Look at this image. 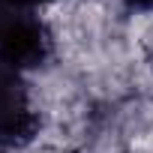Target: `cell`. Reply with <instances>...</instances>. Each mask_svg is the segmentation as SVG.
<instances>
[{"label":"cell","mask_w":153,"mask_h":153,"mask_svg":"<svg viewBox=\"0 0 153 153\" xmlns=\"http://www.w3.org/2000/svg\"><path fill=\"white\" fill-rule=\"evenodd\" d=\"M51 30L36 6L0 0V63L18 72L39 69L51 57Z\"/></svg>","instance_id":"obj_1"},{"label":"cell","mask_w":153,"mask_h":153,"mask_svg":"<svg viewBox=\"0 0 153 153\" xmlns=\"http://www.w3.org/2000/svg\"><path fill=\"white\" fill-rule=\"evenodd\" d=\"M132 3H138V6H153V0H132Z\"/></svg>","instance_id":"obj_4"},{"label":"cell","mask_w":153,"mask_h":153,"mask_svg":"<svg viewBox=\"0 0 153 153\" xmlns=\"http://www.w3.org/2000/svg\"><path fill=\"white\" fill-rule=\"evenodd\" d=\"M18 3H27V6H36V9H39L42 3H48V0H18Z\"/></svg>","instance_id":"obj_3"},{"label":"cell","mask_w":153,"mask_h":153,"mask_svg":"<svg viewBox=\"0 0 153 153\" xmlns=\"http://www.w3.org/2000/svg\"><path fill=\"white\" fill-rule=\"evenodd\" d=\"M39 132V111L24 72L0 63V150H21Z\"/></svg>","instance_id":"obj_2"}]
</instances>
